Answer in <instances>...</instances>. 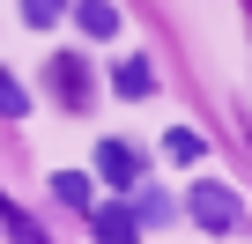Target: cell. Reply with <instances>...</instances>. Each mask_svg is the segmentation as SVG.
Returning <instances> with one entry per match:
<instances>
[{
	"label": "cell",
	"instance_id": "obj_1",
	"mask_svg": "<svg viewBox=\"0 0 252 244\" xmlns=\"http://www.w3.org/2000/svg\"><path fill=\"white\" fill-rule=\"evenodd\" d=\"M186 207H193V222H200V229H215V237H222V229H237V192H230V185H193V200H186Z\"/></svg>",
	"mask_w": 252,
	"mask_h": 244
},
{
	"label": "cell",
	"instance_id": "obj_2",
	"mask_svg": "<svg viewBox=\"0 0 252 244\" xmlns=\"http://www.w3.org/2000/svg\"><path fill=\"white\" fill-rule=\"evenodd\" d=\"M96 178L119 185V192H126V185H141V156L126 148V141H96Z\"/></svg>",
	"mask_w": 252,
	"mask_h": 244
},
{
	"label": "cell",
	"instance_id": "obj_3",
	"mask_svg": "<svg viewBox=\"0 0 252 244\" xmlns=\"http://www.w3.org/2000/svg\"><path fill=\"white\" fill-rule=\"evenodd\" d=\"M52 89H60V96L74 104V111H82V104L96 96V89H89V67H82L74 52H60V59H52Z\"/></svg>",
	"mask_w": 252,
	"mask_h": 244
},
{
	"label": "cell",
	"instance_id": "obj_4",
	"mask_svg": "<svg viewBox=\"0 0 252 244\" xmlns=\"http://www.w3.org/2000/svg\"><path fill=\"white\" fill-rule=\"evenodd\" d=\"M111 89L141 104V96H156V67H149V59H119V74H111Z\"/></svg>",
	"mask_w": 252,
	"mask_h": 244
},
{
	"label": "cell",
	"instance_id": "obj_5",
	"mask_svg": "<svg viewBox=\"0 0 252 244\" xmlns=\"http://www.w3.org/2000/svg\"><path fill=\"white\" fill-rule=\"evenodd\" d=\"M74 23H82V37H119V8L111 0H74Z\"/></svg>",
	"mask_w": 252,
	"mask_h": 244
},
{
	"label": "cell",
	"instance_id": "obj_6",
	"mask_svg": "<svg viewBox=\"0 0 252 244\" xmlns=\"http://www.w3.org/2000/svg\"><path fill=\"white\" fill-rule=\"evenodd\" d=\"M163 156H171V163H200V156H208V141H200L193 126H171V134H163Z\"/></svg>",
	"mask_w": 252,
	"mask_h": 244
},
{
	"label": "cell",
	"instance_id": "obj_7",
	"mask_svg": "<svg viewBox=\"0 0 252 244\" xmlns=\"http://www.w3.org/2000/svg\"><path fill=\"white\" fill-rule=\"evenodd\" d=\"M23 111H30V89H23L8 67H0V118H23Z\"/></svg>",
	"mask_w": 252,
	"mask_h": 244
},
{
	"label": "cell",
	"instance_id": "obj_8",
	"mask_svg": "<svg viewBox=\"0 0 252 244\" xmlns=\"http://www.w3.org/2000/svg\"><path fill=\"white\" fill-rule=\"evenodd\" d=\"M96 237H134V207H96Z\"/></svg>",
	"mask_w": 252,
	"mask_h": 244
},
{
	"label": "cell",
	"instance_id": "obj_9",
	"mask_svg": "<svg viewBox=\"0 0 252 244\" xmlns=\"http://www.w3.org/2000/svg\"><path fill=\"white\" fill-rule=\"evenodd\" d=\"M52 192H60L67 207H89V178H82V170H60V178H52Z\"/></svg>",
	"mask_w": 252,
	"mask_h": 244
},
{
	"label": "cell",
	"instance_id": "obj_10",
	"mask_svg": "<svg viewBox=\"0 0 252 244\" xmlns=\"http://www.w3.org/2000/svg\"><path fill=\"white\" fill-rule=\"evenodd\" d=\"M60 8H67V0H23V23H30V30H52Z\"/></svg>",
	"mask_w": 252,
	"mask_h": 244
},
{
	"label": "cell",
	"instance_id": "obj_11",
	"mask_svg": "<svg viewBox=\"0 0 252 244\" xmlns=\"http://www.w3.org/2000/svg\"><path fill=\"white\" fill-rule=\"evenodd\" d=\"M163 215H171L163 192H141V200H134V229H149V222H163Z\"/></svg>",
	"mask_w": 252,
	"mask_h": 244
}]
</instances>
